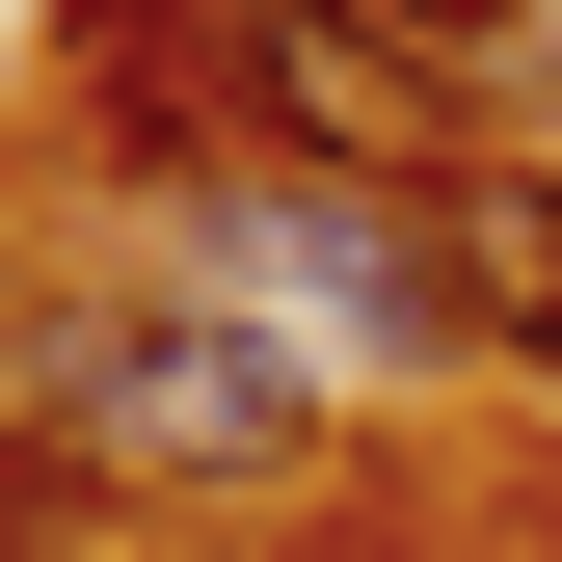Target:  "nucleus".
<instances>
[{"label": "nucleus", "instance_id": "1", "mask_svg": "<svg viewBox=\"0 0 562 562\" xmlns=\"http://www.w3.org/2000/svg\"><path fill=\"white\" fill-rule=\"evenodd\" d=\"M54 456L81 482H295L322 456V375L241 295H134V322H54Z\"/></svg>", "mask_w": 562, "mask_h": 562}, {"label": "nucleus", "instance_id": "2", "mask_svg": "<svg viewBox=\"0 0 562 562\" xmlns=\"http://www.w3.org/2000/svg\"><path fill=\"white\" fill-rule=\"evenodd\" d=\"M402 268H429V348L562 375V161H429L402 188Z\"/></svg>", "mask_w": 562, "mask_h": 562}, {"label": "nucleus", "instance_id": "3", "mask_svg": "<svg viewBox=\"0 0 562 562\" xmlns=\"http://www.w3.org/2000/svg\"><path fill=\"white\" fill-rule=\"evenodd\" d=\"M402 54H429V81H536V0H375Z\"/></svg>", "mask_w": 562, "mask_h": 562}, {"label": "nucleus", "instance_id": "4", "mask_svg": "<svg viewBox=\"0 0 562 562\" xmlns=\"http://www.w3.org/2000/svg\"><path fill=\"white\" fill-rule=\"evenodd\" d=\"M0 536H54V456H27V429H0Z\"/></svg>", "mask_w": 562, "mask_h": 562}, {"label": "nucleus", "instance_id": "5", "mask_svg": "<svg viewBox=\"0 0 562 562\" xmlns=\"http://www.w3.org/2000/svg\"><path fill=\"white\" fill-rule=\"evenodd\" d=\"M0 562H134V536H81V509H54V536H0Z\"/></svg>", "mask_w": 562, "mask_h": 562}]
</instances>
